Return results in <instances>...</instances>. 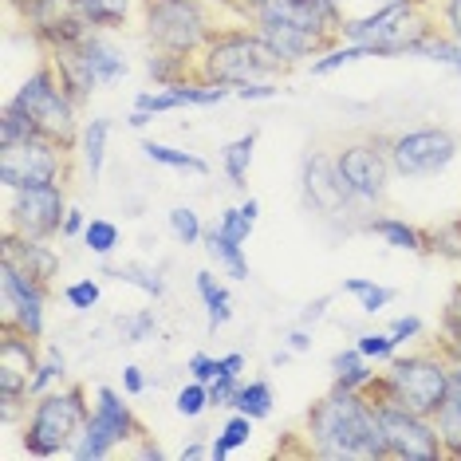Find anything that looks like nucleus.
Segmentation results:
<instances>
[{
    "mask_svg": "<svg viewBox=\"0 0 461 461\" xmlns=\"http://www.w3.org/2000/svg\"><path fill=\"white\" fill-rule=\"evenodd\" d=\"M308 454L323 461H386L379 402L366 391L331 386L303 414Z\"/></svg>",
    "mask_w": 461,
    "mask_h": 461,
    "instance_id": "1",
    "label": "nucleus"
},
{
    "mask_svg": "<svg viewBox=\"0 0 461 461\" xmlns=\"http://www.w3.org/2000/svg\"><path fill=\"white\" fill-rule=\"evenodd\" d=\"M288 68L272 56V48L249 20H225L209 44L197 56V79L225 83V87H245V83H280Z\"/></svg>",
    "mask_w": 461,
    "mask_h": 461,
    "instance_id": "2",
    "label": "nucleus"
},
{
    "mask_svg": "<svg viewBox=\"0 0 461 461\" xmlns=\"http://www.w3.org/2000/svg\"><path fill=\"white\" fill-rule=\"evenodd\" d=\"M449 351L438 343V348H406L398 351L386 371L379 375V383L371 386L375 402H398L406 411H418V414H438L442 398L449 391Z\"/></svg>",
    "mask_w": 461,
    "mask_h": 461,
    "instance_id": "3",
    "label": "nucleus"
},
{
    "mask_svg": "<svg viewBox=\"0 0 461 461\" xmlns=\"http://www.w3.org/2000/svg\"><path fill=\"white\" fill-rule=\"evenodd\" d=\"M87 418H91V398L79 383H64L48 394H36L28 402L24 422H20V449L28 457H44V461L71 454Z\"/></svg>",
    "mask_w": 461,
    "mask_h": 461,
    "instance_id": "4",
    "label": "nucleus"
},
{
    "mask_svg": "<svg viewBox=\"0 0 461 461\" xmlns=\"http://www.w3.org/2000/svg\"><path fill=\"white\" fill-rule=\"evenodd\" d=\"M225 24L221 13H213L202 0H142V40L150 51H170V56L197 59L209 36Z\"/></svg>",
    "mask_w": 461,
    "mask_h": 461,
    "instance_id": "5",
    "label": "nucleus"
},
{
    "mask_svg": "<svg viewBox=\"0 0 461 461\" xmlns=\"http://www.w3.org/2000/svg\"><path fill=\"white\" fill-rule=\"evenodd\" d=\"M8 103H13L16 111H24L40 134H48V139H56V142H64L76 150L79 131H83V122H79L83 103L68 91L59 68L51 64L48 56H44V64H36L24 79H20V87L8 95Z\"/></svg>",
    "mask_w": 461,
    "mask_h": 461,
    "instance_id": "6",
    "label": "nucleus"
},
{
    "mask_svg": "<svg viewBox=\"0 0 461 461\" xmlns=\"http://www.w3.org/2000/svg\"><path fill=\"white\" fill-rule=\"evenodd\" d=\"M127 398H131L127 391H114V386L99 383L95 391H91V418H87V426L79 429V438H76V446H71L68 457L103 461V457H111L114 449L139 442L146 429H142L139 414H134V406Z\"/></svg>",
    "mask_w": 461,
    "mask_h": 461,
    "instance_id": "7",
    "label": "nucleus"
},
{
    "mask_svg": "<svg viewBox=\"0 0 461 461\" xmlns=\"http://www.w3.org/2000/svg\"><path fill=\"white\" fill-rule=\"evenodd\" d=\"M383 146H386V158H391V170L398 182L442 177L461 158V134H454L449 127H438V122L383 134Z\"/></svg>",
    "mask_w": 461,
    "mask_h": 461,
    "instance_id": "8",
    "label": "nucleus"
},
{
    "mask_svg": "<svg viewBox=\"0 0 461 461\" xmlns=\"http://www.w3.org/2000/svg\"><path fill=\"white\" fill-rule=\"evenodd\" d=\"M111 36L114 32H87L76 48L48 56L51 64L59 68V76H64V83H68V91L79 103H87L99 87H114V83H122V79L131 76L127 51L114 44Z\"/></svg>",
    "mask_w": 461,
    "mask_h": 461,
    "instance_id": "9",
    "label": "nucleus"
},
{
    "mask_svg": "<svg viewBox=\"0 0 461 461\" xmlns=\"http://www.w3.org/2000/svg\"><path fill=\"white\" fill-rule=\"evenodd\" d=\"M335 170H339V182L348 190L355 213L359 209H383L386 194H391V182H394V170H391V158H386V146H383V134H366V139H348L335 146Z\"/></svg>",
    "mask_w": 461,
    "mask_h": 461,
    "instance_id": "10",
    "label": "nucleus"
},
{
    "mask_svg": "<svg viewBox=\"0 0 461 461\" xmlns=\"http://www.w3.org/2000/svg\"><path fill=\"white\" fill-rule=\"evenodd\" d=\"M71 158H76V150L48 139V134L0 146V190L8 194L20 185H68Z\"/></svg>",
    "mask_w": 461,
    "mask_h": 461,
    "instance_id": "11",
    "label": "nucleus"
},
{
    "mask_svg": "<svg viewBox=\"0 0 461 461\" xmlns=\"http://www.w3.org/2000/svg\"><path fill=\"white\" fill-rule=\"evenodd\" d=\"M40 355H44L40 339L0 320V418H5V426L24 422L28 402H32L28 386H32Z\"/></svg>",
    "mask_w": 461,
    "mask_h": 461,
    "instance_id": "12",
    "label": "nucleus"
},
{
    "mask_svg": "<svg viewBox=\"0 0 461 461\" xmlns=\"http://www.w3.org/2000/svg\"><path fill=\"white\" fill-rule=\"evenodd\" d=\"M68 185H20L5 194V233L56 240L68 217Z\"/></svg>",
    "mask_w": 461,
    "mask_h": 461,
    "instance_id": "13",
    "label": "nucleus"
},
{
    "mask_svg": "<svg viewBox=\"0 0 461 461\" xmlns=\"http://www.w3.org/2000/svg\"><path fill=\"white\" fill-rule=\"evenodd\" d=\"M379 426L386 442V461H442L446 442L429 414L406 411L398 402H379Z\"/></svg>",
    "mask_w": 461,
    "mask_h": 461,
    "instance_id": "14",
    "label": "nucleus"
},
{
    "mask_svg": "<svg viewBox=\"0 0 461 461\" xmlns=\"http://www.w3.org/2000/svg\"><path fill=\"white\" fill-rule=\"evenodd\" d=\"M48 280L32 276L16 260L0 257V320L28 331L32 339H44L48 331Z\"/></svg>",
    "mask_w": 461,
    "mask_h": 461,
    "instance_id": "15",
    "label": "nucleus"
},
{
    "mask_svg": "<svg viewBox=\"0 0 461 461\" xmlns=\"http://www.w3.org/2000/svg\"><path fill=\"white\" fill-rule=\"evenodd\" d=\"M253 20L288 24V28H300V32H308V36H320L323 44H335L348 13H343V0H265V5L253 13Z\"/></svg>",
    "mask_w": 461,
    "mask_h": 461,
    "instance_id": "16",
    "label": "nucleus"
},
{
    "mask_svg": "<svg viewBox=\"0 0 461 461\" xmlns=\"http://www.w3.org/2000/svg\"><path fill=\"white\" fill-rule=\"evenodd\" d=\"M300 197L316 217H351L355 205L335 170L331 150H308L300 158Z\"/></svg>",
    "mask_w": 461,
    "mask_h": 461,
    "instance_id": "17",
    "label": "nucleus"
},
{
    "mask_svg": "<svg viewBox=\"0 0 461 461\" xmlns=\"http://www.w3.org/2000/svg\"><path fill=\"white\" fill-rule=\"evenodd\" d=\"M225 99H233V87H225V83L182 79V83H170V87H154V91L134 95V107L150 111L154 119H158V114L185 111V107H221Z\"/></svg>",
    "mask_w": 461,
    "mask_h": 461,
    "instance_id": "18",
    "label": "nucleus"
},
{
    "mask_svg": "<svg viewBox=\"0 0 461 461\" xmlns=\"http://www.w3.org/2000/svg\"><path fill=\"white\" fill-rule=\"evenodd\" d=\"M0 257L16 260L24 272H32L40 280H56L59 276V253L51 240H32V237H16V233H5V245H0Z\"/></svg>",
    "mask_w": 461,
    "mask_h": 461,
    "instance_id": "19",
    "label": "nucleus"
},
{
    "mask_svg": "<svg viewBox=\"0 0 461 461\" xmlns=\"http://www.w3.org/2000/svg\"><path fill=\"white\" fill-rule=\"evenodd\" d=\"M71 8L95 32H127V28H139L142 16V0H71Z\"/></svg>",
    "mask_w": 461,
    "mask_h": 461,
    "instance_id": "20",
    "label": "nucleus"
},
{
    "mask_svg": "<svg viewBox=\"0 0 461 461\" xmlns=\"http://www.w3.org/2000/svg\"><path fill=\"white\" fill-rule=\"evenodd\" d=\"M363 229L371 237H379L386 249H394V253H429V237L422 233L418 225H411L406 217H394V213H379L375 209V217H366Z\"/></svg>",
    "mask_w": 461,
    "mask_h": 461,
    "instance_id": "21",
    "label": "nucleus"
},
{
    "mask_svg": "<svg viewBox=\"0 0 461 461\" xmlns=\"http://www.w3.org/2000/svg\"><path fill=\"white\" fill-rule=\"evenodd\" d=\"M454 366H449V391L438 406L434 422H438V434L446 442V457L461 461V355H449Z\"/></svg>",
    "mask_w": 461,
    "mask_h": 461,
    "instance_id": "22",
    "label": "nucleus"
},
{
    "mask_svg": "<svg viewBox=\"0 0 461 461\" xmlns=\"http://www.w3.org/2000/svg\"><path fill=\"white\" fill-rule=\"evenodd\" d=\"M379 363H371L366 355L355 348H343L331 355V386H348V391H371L379 383Z\"/></svg>",
    "mask_w": 461,
    "mask_h": 461,
    "instance_id": "23",
    "label": "nucleus"
},
{
    "mask_svg": "<svg viewBox=\"0 0 461 461\" xmlns=\"http://www.w3.org/2000/svg\"><path fill=\"white\" fill-rule=\"evenodd\" d=\"M194 288H197V300H202V308H205L209 331L225 328V323L233 320V292H229V285H221L213 272L202 268V272H194Z\"/></svg>",
    "mask_w": 461,
    "mask_h": 461,
    "instance_id": "24",
    "label": "nucleus"
},
{
    "mask_svg": "<svg viewBox=\"0 0 461 461\" xmlns=\"http://www.w3.org/2000/svg\"><path fill=\"white\" fill-rule=\"evenodd\" d=\"M202 249L209 253V260L217 265V272H225L229 280H249V257H245V245L233 237H225L221 229H205V240Z\"/></svg>",
    "mask_w": 461,
    "mask_h": 461,
    "instance_id": "25",
    "label": "nucleus"
},
{
    "mask_svg": "<svg viewBox=\"0 0 461 461\" xmlns=\"http://www.w3.org/2000/svg\"><path fill=\"white\" fill-rule=\"evenodd\" d=\"M107 146H111V119L95 114V119L83 122L79 142H76V154H79L83 170H87L91 177H99L103 166H107Z\"/></svg>",
    "mask_w": 461,
    "mask_h": 461,
    "instance_id": "26",
    "label": "nucleus"
},
{
    "mask_svg": "<svg viewBox=\"0 0 461 461\" xmlns=\"http://www.w3.org/2000/svg\"><path fill=\"white\" fill-rule=\"evenodd\" d=\"M142 158L154 162V166H166V170H177V174H194V177H205L209 174V162L202 158V154L194 150H182V146H170V142H154L146 139L142 146Z\"/></svg>",
    "mask_w": 461,
    "mask_h": 461,
    "instance_id": "27",
    "label": "nucleus"
},
{
    "mask_svg": "<svg viewBox=\"0 0 461 461\" xmlns=\"http://www.w3.org/2000/svg\"><path fill=\"white\" fill-rule=\"evenodd\" d=\"M363 59H375V51L366 48V44H351V40H335L331 48H323L316 59L308 64V71L316 79H328L335 76V71H343V68H351V64H363Z\"/></svg>",
    "mask_w": 461,
    "mask_h": 461,
    "instance_id": "28",
    "label": "nucleus"
},
{
    "mask_svg": "<svg viewBox=\"0 0 461 461\" xmlns=\"http://www.w3.org/2000/svg\"><path fill=\"white\" fill-rule=\"evenodd\" d=\"M103 276L119 280V285H127V288H139L142 296H150V300L166 296V276L158 268H150V265H139V260H127V265H107V268H103Z\"/></svg>",
    "mask_w": 461,
    "mask_h": 461,
    "instance_id": "29",
    "label": "nucleus"
},
{
    "mask_svg": "<svg viewBox=\"0 0 461 461\" xmlns=\"http://www.w3.org/2000/svg\"><path fill=\"white\" fill-rule=\"evenodd\" d=\"M253 418L249 414H240V411H233L225 418V426L213 434V442H209V457L213 461H225V457H233L237 449H245L249 442H253Z\"/></svg>",
    "mask_w": 461,
    "mask_h": 461,
    "instance_id": "30",
    "label": "nucleus"
},
{
    "mask_svg": "<svg viewBox=\"0 0 461 461\" xmlns=\"http://www.w3.org/2000/svg\"><path fill=\"white\" fill-rule=\"evenodd\" d=\"M253 158H257V131H249V134H240V139L225 142V150H221V170H225V177L237 185V190H245V185H249V170H253Z\"/></svg>",
    "mask_w": 461,
    "mask_h": 461,
    "instance_id": "31",
    "label": "nucleus"
},
{
    "mask_svg": "<svg viewBox=\"0 0 461 461\" xmlns=\"http://www.w3.org/2000/svg\"><path fill=\"white\" fill-rule=\"evenodd\" d=\"M411 59H426V64H438V68H446V71H454V76H461V40L442 32V28H434V32H429L422 44L414 48Z\"/></svg>",
    "mask_w": 461,
    "mask_h": 461,
    "instance_id": "32",
    "label": "nucleus"
},
{
    "mask_svg": "<svg viewBox=\"0 0 461 461\" xmlns=\"http://www.w3.org/2000/svg\"><path fill=\"white\" fill-rule=\"evenodd\" d=\"M339 292L359 303L363 316H379V312H386L391 308V300H394V292L386 285H379V280H371V276H348L339 285Z\"/></svg>",
    "mask_w": 461,
    "mask_h": 461,
    "instance_id": "33",
    "label": "nucleus"
},
{
    "mask_svg": "<svg viewBox=\"0 0 461 461\" xmlns=\"http://www.w3.org/2000/svg\"><path fill=\"white\" fill-rule=\"evenodd\" d=\"M146 76L154 79V87H170V83H182V79H197V59L170 56V51H150V56H146Z\"/></svg>",
    "mask_w": 461,
    "mask_h": 461,
    "instance_id": "34",
    "label": "nucleus"
},
{
    "mask_svg": "<svg viewBox=\"0 0 461 461\" xmlns=\"http://www.w3.org/2000/svg\"><path fill=\"white\" fill-rule=\"evenodd\" d=\"M272 406H276V394H272L268 379H245V383H240L233 411L249 414L253 422H265V418H272Z\"/></svg>",
    "mask_w": 461,
    "mask_h": 461,
    "instance_id": "35",
    "label": "nucleus"
},
{
    "mask_svg": "<svg viewBox=\"0 0 461 461\" xmlns=\"http://www.w3.org/2000/svg\"><path fill=\"white\" fill-rule=\"evenodd\" d=\"M260 221V202L257 197H245L240 205H229L221 217H217V229H221L225 237L240 240V245H249V237H253V229Z\"/></svg>",
    "mask_w": 461,
    "mask_h": 461,
    "instance_id": "36",
    "label": "nucleus"
},
{
    "mask_svg": "<svg viewBox=\"0 0 461 461\" xmlns=\"http://www.w3.org/2000/svg\"><path fill=\"white\" fill-rule=\"evenodd\" d=\"M68 383V355L56 348V343H48L44 355H40V366H36V375H32V398L36 394H48V391H56V386H64Z\"/></svg>",
    "mask_w": 461,
    "mask_h": 461,
    "instance_id": "37",
    "label": "nucleus"
},
{
    "mask_svg": "<svg viewBox=\"0 0 461 461\" xmlns=\"http://www.w3.org/2000/svg\"><path fill=\"white\" fill-rule=\"evenodd\" d=\"M79 240H83V249H87L91 257H99V260H111V257H114V249L122 245V229L114 225L111 217H91Z\"/></svg>",
    "mask_w": 461,
    "mask_h": 461,
    "instance_id": "38",
    "label": "nucleus"
},
{
    "mask_svg": "<svg viewBox=\"0 0 461 461\" xmlns=\"http://www.w3.org/2000/svg\"><path fill=\"white\" fill-rule=\"evenodd\" d=\"M166 229H170V237L177 245L194 249L205 240V225H202V213H197L194 205H174L170 213H166Z\"/></svg>",
    "mask_w": 461,
    "mask_h": 461,
    "instance_id": "39",
    "label": "nucleus"
},
{
    "mask_svg": "<svg viewBox=\"0 0 461 461\" xmlns=\"http://www.w3.org/2000/svg\"><path fill=\"white\" fill-rule=\"evenodd\" d=\"M174 411L185 418V422H197L202 414L213 411V394H209V383L202 379H190L182 391L174 394Z\"/></svg>",
    "mask_w": 461,
    "mask_h": 461,
    "instance_id": "40",
    "label": "nucleus"
},
{
    "mask_svg": "<svg viewBox=\"0 0 461 461\" xmlns=\"http://www.w3.org/2000/svg\"><path fill=\"white\" fill-rule=\"evenodd\" d=\"M64 303L76 316H87V312H95L103 303V285L95 276H83V280H71V285L64 288Z\"/></svg>",
    "mask_w": 461,
    "mask_h": 461,
    "instance_id": "41",
    "label": "nucleus"
},
{
    "mask_svg": "<svg viewBox=\"0 0 461 461\" xmlns=\"http://www.w3.org/2000/svg\"><path fill=\"white\" fill-rule=\"evenodd\" d=\"M119 335H122V343H131V348L154 339V335H158V316H154V308H139V312H131V316H122Z\"/></svg>",
    "mask_w": 461,
    "mask_h": 461,
    "instance_id": "42",
    "label": "nucleus"
},
{
    "mask_svg": "<svg viewBox=\"0 0 461 461\" xmlns=\"http://www.w3.org/2000/svg\"><path fill=\"white\" fill-rule=\"evenodd\" d=\"M355 348H359L371 363H379V366H386L398 351H402V348L394 343V335L386 331V328H383V331H359V335H355Z\"/></svg>",
    "mask_w": 461,
    "mask_h": 461,
    "instance_id": "43",
    "label": "nucleus"
},
{
    "mask_svg": "<svg viewBox=\"0 0 461 461\" xmlns=\"http://www.w3.org/2000/svg\"><path fill=\"white\" fill-rule=\"evenodd\" d=\"M32 134H40L32 127V119H28L24 111H16L13 103H5V111H0V146L24 142V139H32Z\"/></svg>",
    "mask_w": 461,
    "mask_h": 461,
    "instance_id": "44",
    "label": "nucleus"
},
{
    "mask_svg": "<svg viewBox=\"0 0 461 461\" xmlns=\"http://www.w3.org/2000/svg\"><path fill=\"white\" fill-rule=\"evenodd\" d=\"M442 348L449 355H461V285L454 288V296H449L446 312H442Z\"/></svg>",
    "mask_w": 461,
    "mask_h": 461,
    "instance_id": "45",
    "label": "nucleus"
},
{
    "mask_svg": "<svg viewBox=\"0 0 461 461\" xmlns=\"http://www.w3.org/2000/svg\"><path fill=\"white\" fill-rule=\"evenodd\" d=\"M386 331L394 335V343H398V348H414V343L422 339L426 323H422V320H418L414 312H411V316H394L391 323H386Z\"/></svg>",
    "mask_w": 461,
    "mask_h": 461,
    "instance_id": "46",
    "label": "nucleus"
},
{
    "mask_svg": "<svg viewBox=\"0 0 461 461\" xmlns=\"http://www.w3.org/2000/svg\"><path fill=\"white\" fill-rule=\"evenodd\" d=\"M240 383H245V379H237V375H217V379L209 383V394H213V411H233Z\"/></svg>",
    "mask_w": 461,
    "mask_h": 461,
    "instance_id": "47",
    "label": "nucleus"
},
{
    "mask_svg": "<svg viewBox=\"0 0 461 461\" xmlns=\"http://www.w3.org/2000/svg\"><path fill=\"white\" fill-rule=\"evenodd\" d=\"M429 8H434L438 28L461 40V0H429Z\"/></svg>",
    "mask_w": 461,
    "mask_h": 461,
    "instance_id": "48",
    "label": "nucleus"
},
{
    "mask_svg": "<svg viewBox=\"0 0 461 461\" xmlns=\"http://www.w3.org/2000/svg\"><path fill=\"white\" fill-rule=\"evenodd\" d=\"M185 371H190V379L213 383V379H217V355H209V351H194L190 359H185Z\"/></svg>",
    "mask_w": 461,
    "mask_h": 461,
    "instance_id": "49",
    "label": "nucleus"
},
{
    "mask_svg": "<svg viewBox=\"0 0 461 461\" xmlns=\"http://www.w3.org/2000/svg\"><path fill=\"white\" fill-rule=\"evenodd\" d=\"M276 95H280V83H245V87L233 91V99H240V103H268Z\"/></svg>",
    "mask_w": 461,
    "mask_h": 461,
    "instance_id": "50",
    "label": "nucleus"
},
{
    "mask_svg": "<svg viewBox=\"0 0 461 461\" xmlns=\"http://www.w3.org/2000/svg\"><path fill=\"white\" fill-rule=\"evenodd\" d=\"M122 391H127L131 398H139V394L150 391V379H146V371H142V366H134V363L122 366Z\"/></svg>",
    "mask_w": 461,
    "mask_h": 461,
    "instance_id": "51",
    "label": "nucleus"
},
{
    "mask_svg": "<svg viewBox=\"0 0 461 461\" xmlns=\"http://www.w3.org/2000/svg\"><path fill=\"white\" fill-rule=\"evenodd\" d=\"M312 328H303V323H296V328H288V335H285V348L292 351V355H308L312 351Z\"/></svg>",
    "mask_w": 461,
    "mask_h": 461,
    "instance_id": "52",
    "label": "nucleus"
},
{
    "mask_svg": "<svg viewBox=\"0 0 461 461\" xmlns=\"http://www.w3.org/2000/svg\"><path fill=\"white\" fill-rule=\"evenodd\" d=\"M328 303H331V296H316V300H308L303 303V312H300V320L296 323H303V328H316V323L328 316Z\"/></svg>",
    "mask_w": 461,
    "mask_h": 461,
    "instance_id": "53",
    "label": "nucleus"
},
{
    "mask_svg": "<svg viewBox=\"0 0 461 461\" xmlns=\"http://www.w3.org/2000/svg\"><path fill=\"white\" fill-rule=\"evenodd\" d=\"M87 221H91V217H83V209L71 205V209H68V217H64V229H59V240H76V237H83Z\"/></svg>",
    "mask_w": 461,
    "mask_h": 461,
    "instance_id": "54",
    "label": "nucleus"
},
{
    "mask_svg": "<svg viewBox=\"0 0 461 461\" xmlns=\"http://www.w3.org/2000/svg\"><path fill=\"white\" fill-rule=\"evenodd\" d=\"M245 351H229V355H217V375H237V379H245Z\"/></svg>",
    "mask_w": 461,
    "mask_h": 461,
    "instance_id": "55",
    "label": "nucleus"
},
{
    "mask_svg": "<svg viewBox=\"0 0 461 461\" xmlns=\"http://www.w3.org/2000/svg\"><path fill=\"white\" fill-rule=\"evenodd\" d=\"M177 457L182 461H202V457H209V446L205 442H185L182 449H177Z\"/></svg>",
    "mask_w": 461,
    "mask_h": 461,
    "instance_id": "56",
    "label": "nucleus"
},
{
    "mask_svg": "<svg viewBox=\"0 0 461 461\" xmlns=\"http://www.w3.org/2000/svg\"><path fill=\"white\" fill-rule=\"evenodd\" d=\"M134 454H139V457H154V461H162V457H166L158 442H146V434L139 438V442H134Z\"/></svg>",
    "mask_w": 461,
    "mask_h": 461,
    "instance_id": "57",
    "label": "nucleus"
},
{
    "mask_svg": "<svg viewBox=\"0 0 461 461\" xmlns=\"http://www.w3.org/2000/svg\"><path fill=\"white\" fill-rule=\"evenodd\" d=\"M150 122H154V114H150V111H139V107H134V111L127 114V127H131V131H146Z\"/></svg>",
    "mask_w": 461,
    "mask_h": 461,
    "instance_id": "58",
    "label": "nucleus"
},
{
    "mask_svg": "<svg viewBox=\"0 0 461 461\" xmlns=\"http://www.w3.org/2000/svg\"><path fill=\"white\" fill-rule=\"evenodd\" d=\"M202 5H209L213 13H221V16H229V20H240V16H237V0H202Z\"/></svg>",
    "mask_w": 461,
    "mask_h": 461,
    "instance_id": "59",
    "label": "nucleus"
},
{
    "mask_svg": "<svg viewBox=\"0 0 461 461\" xmlns=\"http://www.w3.org/2000/svg\"><path fill=\"white\" fill-rule=\"evenodd\" d=\"M260 5H265V0H237V16L240 20H253V13H257Z\"/></svg>",
    "mask_w": 461,
    "mask_h": 461,
    "instance_id": "60",
    "label": "nucleus"
},
{
    "mask_svg": "<svg viewBox=\"0 0 461 461\" xmlns=\"http://www.w3.org/2000/svg\"><path fill=\"white\" fill-rule=\"evenodd\" d=\"M288 359H292V351H288V348H280L276 355H272V363H276V366H285Z\"/></svg>",
    "mask_w": 461,
    "mask_h": 461,
    "instance_id": "61",
    "label": "nucleus"
},
{
    "mask_svg": "<svg viewBox=\"0 0 461 461\" xmlns=\"http://www.w3.org/2000/svg\"><path fill=\"white\" fill-rule=\"evenodd\" d=\"M13 5H20V0H8V8H13Z\"/></svg>",
    "mask_w": 461,
    "mask_h": 461,
    "instance_id": "62",
    "label": "nucleus"
}]
</instances>
